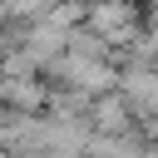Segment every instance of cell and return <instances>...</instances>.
<instances>
[{
    "label": "cell",
    "instance_id": "1",
    "mask_svg": "<svg viewBox=\"0 0 158 158\" xmlns=\"http://www.w3.org/2000/svg\"><path fill=\"white\" fill-rule=\"evenodd\" d=\"M64 74H69V84L84 89V94H104V89H114V79H118L109 64L94 59V49H69V54H64Z\"/></svg>",
    "mask_w": 158,
    "mask_h": 158
},
{
    "label": "cell",
    "instance_id": "2",
    "mask_svg": "<svg viewBox=\"0 0 158 158\" xmlns=\"http://www.w3.org/2000/svg\"><path fill=\"white\" fill-rule=\"evenodd\" d=\"M133 5L128 0H99L94 10H89V30L99 35V40H133Z\"/></svg>",
    "mask_w": 158,
    "mask_h": 158
}]
</instances>
